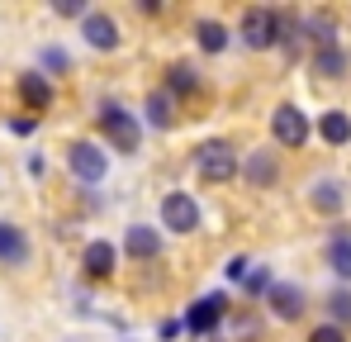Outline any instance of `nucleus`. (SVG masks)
<instances>
[{
	"mask_svg": "<svg viewBox=\"0 0 351 342\" xmlns=\"http://www.w3.org/2000/svg\"><path fill=\"white\" fill-rule=\"evenodd\" d=\"M114 262H119L114 242H90V247L81 252V266H86L90 276H110V271H114Z\"/></svg>",
	"mask_w": 351,
	"mask_h": 342,
	"instance_id": "nucleus-14",
	"label": "nucleus"
},
{
	"mask_svg": "<svg viewBox=\"0 0 351 342\" xmlns=\"http://www.w3.org/2000/svg\"><path fill=\"white\" fill-rule=\"evenodd\" d=\"M100 128H105V138L114 143L119 152H138V143H143L138 119L123 110V105H105V110H100Z\"/></svg>",
	"mask_w": 351,
	"mask_h": 342,
	"instance_id": "nucleus-2",
	"label": "nucleus"
},
{
	"mask_svg": "<svg viewBox=\"0 0 351 342\" xmlns=\"http://www.w3.org/2000/svg\"><path fill=\"white\" fill-rule=\"evenodd\" d=\"M308 342H347V333H342L337 323H323V328H313V333H308Z\"/></svg>",
	"mask_w": 351,
	"mask_h": 342,
	"instance_id": "nucleus-23",
	"label": "nucleus"
},
{
	"mask_svg": "<svg viewBox=\"0 0 351 342\" xmlns=\"http://www.w3.org/2000/svg\"><path fill=\"white\" fill-rule=\"evenodd\" d=\"M328 314L337 319V328H342V323H351V290H337V295L328 299Z\"/></svg>",
	"mask_w": 351,
	"mask_h": 342,
	"instance_id": "nucleus-22",
	"label": "nucleus"
},
{
	"mask_svg": "<svg viewBox=\"0 0 351 342\" xmlns=\"http://www.w3.org/2000/svg\"><path fill=\"white\" fill-rule=\"evenodd\" d=\"M123 252H128L133 262H152V257H162V238H157V228L133 224L128 233H123Z\"/></svg>",
	"mask_w": 351,
	"mask_h": 342,
	"instance_id": "nucleus-9",
	"label": "nucleus"
},
{
	"mask_svg": "<svg viewBox=\"0 0 351 342\" xmlns=\"http://www.w3.org/2000/svg\"><path fill=\"white\" fill-rule=\"evenodd\" d=\"M276 176H280V167H276V157H271V152H252V157H247V181H252L256 190L276 185Z\"/></svg>",
	"mask_w": 351,
	"mask_h": 342,
	"instance_id": "nucleus-15",
	"label": "nucleus"
},
{
	"mask_svg": "<svg viewBox=\"0 0 351 342\" xmlns=\"http://www.w3.org/2000/svg\"><path fill=\"white\" fill-rule=\"evenodd\" d=\"M162 224L171 228V233H195V228H199V205H195V195L171 190V195L162 200Z\"/></svg>",
	"mask_w": 351,
	"mask_h": 342,
	"instance_id": "nucleus-6",
	"label": "nucleus"
},
{
	"mask_svg": "<svg viewBox=\"0 0 351 342\" xmlns=\"http://www.w3.org/2000/svg\"><path fill=\"white\" fill-rule=\"evenodd\" d=\"M219 319H223V295H204V299L185 314V328H190V333H209Z\"/></svg>",
	"mask_w": 351,
	"mask_h": 342,
	"instance_id": "nucleus-12",
	"label": "nucleus"
},
{
	"mask_svg": "<svg viewBox=\"0 0 351 342\" xmlns=\"http://www.w3.org/2000/svg\"><path fill=\"white\" fill-rule=\"evenodd\" d=\"M242 276H247V257H233L228 262V281H242Z\"/></svg>",
	"mask_w": 351,
	"mask_h": 342,
	"instance_id": "nucleus-26",
	"label": "nucleus"
},
{
	"mask_svg": "<svg viewBox=\"0 0 351 342\" xmlns=\"http://www.w3.org/2000/svg\"><path fill=\"white\" fill-rule=\"evenodd\" d=\"M195 167H199V181H204V185H223V181H233V176H237L233 143H223V138L199 143V148H195Z\"/></svg>",
	"mask_w": 351,
	"mask_h": 342,
	"instance_id": "nucleus-1",
	"label": "nucleus"
},
{
	"mask_svg": "<svg viewBox=\"0 0 351 342\" xmlns=\"http://www.w3.org/2000/svg\"><path fill=\"white\" fill-rule=\"evenodd\" d=\"M0 262L5 266H24L29 262V238H24V228L10 224V219H0Z\"/></svg>",
	"mask_w": 351,
	"mask_h": 342,
	"instance_id": "nucleus-10",
	"label": "nucleus"
},
{
	"mask_svg": "<svg viewBox=\"0 0 351 342\" xmlns=\"http://www.w3.org/2000/svg\"><path fill=\"white\" fill-rule=\"evenodd\" d=\"M58 14H66V19H86V0H58Z\"/></svg>",
	"mask_w": 351,
	"mask_h": 342,
	"instance_id": "nucleus-24",
	"label": "nucleus"
},
{
	"mask_svg": "<svg viewBox=\"0 0 351 342\" xmlns=\"http://www.w3.org/2000/svg\"><path fill=\"white\" fill-rule=\"evenodd\" d=\"M328 266H332L342 281H351V233H337V238L328 242Z\"/></svg>",
	"mask_w": 351,
	"mask_h": 342,
	"instance_id": "nucleus-19",
	"label": "nucleus"
},
{
	"mask_svg": "<svg viewBox=\"0 0 351 342\" xmlns=\"http://www.w3.org/2000/svg\"><path fill=\"white\" fill-rule=\"evenodd\" d=\"M242 43L247 48H271V43H280V14L276 10H261V5H252L247 14H242Z\"/></svg>",
	"mask_w": 351,
	"mask_h": 342,
	"instance_id": "nucleus-3",
	"label": "nucleus"
},
{
	"mask_svg": "<svg viewBox=\"0 0 351 342\" xmlns=\"http://www.w3.org/2000/svg\"><path fill=\"white\" fill-rule=\"evenodd\" d=\"M147 124H157V128H171V100H167L162 91H152V95H147Z\"/></svg>",
	"mask_w": 351,
	"mask_h": 342,
	"instance_id": "nucleus-20",
	"label": "nucleus"
},
{
	"mask_svg": "<svg viewBox=\"0 0 351 342\" xmlns=\"http://www.w3.org/2000/svg\"><path fill=\"white\" fill-rule=\"evenodd\" d=\"M271 133H276L280 148H304L308 143V114L294 110V105H280L271 114Z\"/></svg>",
	"mask_w": 351,
	"mask_h": 342,
	"instance_id": "nucleus-5",
	"label": "nucleus"
},
{
	"mask_svg": "<svg viewBox=\"0 0 351 342\" xmlns=\"http://www.w3.org/2000/svg\"><path fill=\"white\" fill-rule=\"evenodd\" d=\"M247 290H252V295H266V290H271V276H266V271L247 276Z\"/></svg>",
	"mask_w": 351,
	"mask_h": 342,
	"instance_id": "nucleus-25",
	"label": "nucleus"
},
{
	"mask_svg": "<svg viewBox=\"0 0 351 342\" xmlns=\"http://www.w3.org/2000/svg\"><path fill=\"white\" fill-rule=\"evenodd\" d=\"M318 133H323V143L342 148V143H351V119L342 110H328L323 119H318Z\"/></svg>",
	"mask_w": 351,
	"mask_h": 342,
	"instance_id": "nucleus-16",
	"label": "nucleus"
},
{
	"mask_svg": "<svg viewBox=\"0 0 351 342\" xmlns=\"http://www.w3.org/2000/svg\"><path fill=\"white\" fill-rule=\"evenodd\" d=\"M171 91H176V95H190V91H199V76H195L190 67H171Z\"/></svg>",
	"mask_w": 351,
	"mask_h": 342,
	"instance_id": "nucleus-21",
	"label": "nucleus"
},
{
	"mask_svg": "<svg viewBox=\"0 0 351 342\" xmlns=\"http://www.w3.org/2000/svg\"><path fill=\"white\" fill-rule=\"evenodd\" d=\"M81 38H86L95 53H114L119 48V24L110 14H86V19H81Z\"/></svg>",
	"mask_w": 351,
	"mask_h": 342,
	"instance_id": "nucleus-7",
	"label": "nucleus"
},
{
	"mask_svg": "<svg viewBox=\"0 0 351 342\" xmlns=\"http://www.w3.org/2000/svg\"><path fill=\"white\" fill-rule=\"evenodd\" d=\"M195 38H199L204 53H223V48H228V29L214 24V19H195Z\"/></svg>",
	"mask_w": 351,
	"mask_h": 342,
	"instance_id": "nucleus-18",
	"label": "nucleus"
},
{
	"mask_svg": "<svg viewBox=\"0 0 351 342\" xmlns=\"http://www.w3.org/2000/svg\"><path fill=\"white\" fill-rule=\"evenodd\" d=\"M266 304H271V314H276V319L294 323V319L304 314V290H299V285H276V281H271V290H266Z\"/></svg>",
	"mask_w": 351,
	"mask_h": 342,
	"instance_id": "nucleus-8",
	"label": "nucleus"
},
{
	"mask_svg": "<svg viewBox=\"0 0 351 342\" xmlns=\"http://www.w3.org/2000/svg\"><path fill=\"white\" fill-rule=\"evenodd\" d=\"M66 167L76 181H86V185H95V181H105V171H110V157L95 148V143H71L66 148Z\"/></svg>",
	"mask_w": 351,
	"mask_h": 342,
	"instance_id": "nucleus-4",
	"label": "nucleus"
},
{
	"mask_svg": "<svg viewBox=\"0 0 351 342\" xmlns=\"http://www.w3.org/2000/svg\"><path fill=\"white\" fill-rule=\"evenodd\" d=\"M308 205H313L318 214H337V209L347 205V195H342V181H332V176L313 181V190H308Z\"/></svg>",
	"mask_w": 351,
	"mask_h": 342,
	"instance_id": "nucleus-11",
	"label": "nucleus"
},
{
	"mask_svg": "<svg viewBox=\"0 0 351 342\" xmlns=\"http://www.w3.org/2000/svg\"><path fill=\"white\" fill-rule=\"evenodd\" d=\"M19 95H24V105H29L34 114H43L48 105H53V86H48L38 71H24V76H19Z\"/></svg>",
	"mask_w": 351,
	"mask_h": 342,
	"instance_id": "nucleus-13",
	"label": "nucleus"
},
{
	"mask_svg": "<svg viewBox=\"0 0 351 342\" xmlns=\"http://www.w3.org/2000/svg\"><path fill=\"white\" fill-rule=\"evenodd\" d=\"M313 71L318 76H328V81H337V76H347V53L332 43V48H318V57H313Z\"/></svg>",
	"mask_w": 351,
	"mask_h": 342,
	"instance_id": "nucleus-17",
	"label": "nucleus"
}]
</instances>
